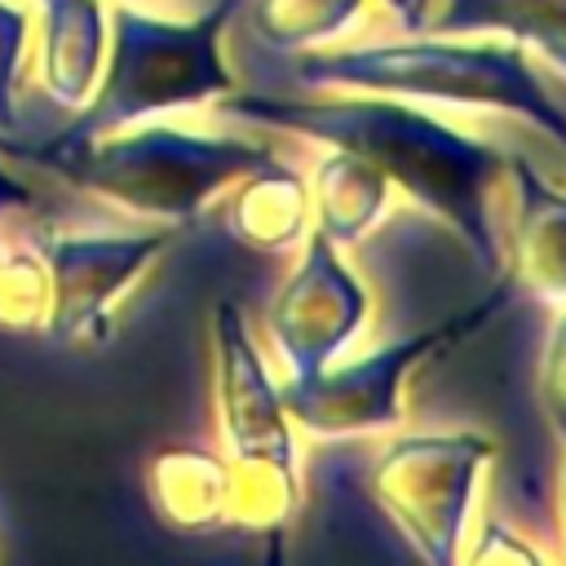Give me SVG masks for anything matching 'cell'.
Listing matches in <instances>:
<instances>
[{
    "instance_id": "obj_3",
    "label": "cell",
    "mask_w": 566,
    "mask_h": 566,
    "mask_svg": "<svg viewBox=\"0 0 566 566\" xmlns=\"http://www.w3.org/2000/svg\"><path fill=\"white\" fill-rule=\"evenodd\" d=\"M239 4L243 0H217L190 22H164L119 4L111 13V66L97 97L53 142L27 146V155L49 159L57 150H75L93 137H106L142 115L226 97L234 80L221 62V31Z\"/></svg>"
},
{
    "instance_id": "obj_1",
    "label": "cell",
    "mask_w": 566,
    "mask_h": 566,
    "mask_svg": "<svg viewBox=\"0 0 566 566\" xmlns=\"http://www.w3.org/2000/svg\"><path fill=\"white\" fill-rule=\"evenodd\" d=\"M221 115L296 133L310 142H327L340 150L363 155L376 164L389 186H402L416 203L438 212L455 226V234L469 243L482 270H500L495 226H491V190L509 172V155L433 119L420 106H407L402 97L385 93H310V97H230L221 102Z\"/></svg>"
},
{
    "instance_id": "obj_7",
    "label": "cell",
    "mask_w": 566,
    "mask_h": 566,
    "mask_svg": "<svg viewBox=\"0 0 566 566\" xmlns=\"http://www.w3.org/2000/svg\"><path fill=\"white\" fill-rule=\"evenodd\" d=\"M367 287L340 261V248L323 230H305V252L292 279L270 305V336L287 363V376H314L345 354L363 332Z\"/></svg>"
},
{
    "instance_id": "obj_20",
    "label": "cell",
    "mask_w": 566,
    "mask_h": 566,
    "mask_svg": "<svg viewBox=\"0 0 566 566\" xmlns=\"http://www.w3.org/2000/svg\"><path fill=\"white\" fill-rule=\"evenodd\" d=\"M22 40H27V13L0 0V128L4 133L18 128V115H13V75H18Z\"/></svg>"
},
{
    "instance_id": "obj_12",
    "label": "cell",
    "mask_w": 566,
    "mask_h": 566,
    "mask_svg": "<svg viewBox=\"0 0 566 566\" xmlns=\"http://www.w3.org/2000/svg\"><path fill=\"white\" fill-rule=\"evenodd\" d=\"M146 491L155 513L177 531H221L230 460L199 447H164L146 464Z\"/></svg>"
},
{
    "instance_id": "obj_8",
    "label": "cell",
    "mask_w": 566,
    "mask_h": 566,
    "mask_svg": "<svg viewBox=\"0 0 566 566\" xmlns=\"http://www.w3.org/2000/svg\"><path fill=\"white\" fill-rule=\"evenodd\" d=\"M168 243V230L146 234H40L35 256L44 261L49 283V318L44 336L53 345H84L106 336V310L111 301L142 274L146 261H155Z\"/></svg>"
},
{
    "instance_id": "obj_11",
    "label": "cell",
    "mask_w": 566,
    "mask_h": 566,
    "mask_svg": "<svg viewBox=\"0 0 566 566\" xmlns=\"http://www.w3.org/2000/svg\"><path fill=\"white\" fill-rule=\"evenodd\" d=\"M221 226L234 243L283 252L305 239L310 226V186L296 168L270 159L234 181V195L221 208Z\"/></svg>"
},
{
    "instance_id": "obj_10",
    "label": "cell",
    "mask_w": 566,
    "mask_h": 566,
    "mask_svg": "<svg viewBox=\"0 0 566 566\" xmlns=\"http://www.w3.org/2000/svg\"><path fill=\"white\" fill-rule=\"evenodd\" d=\"M509 181L517 199L513 217V261H509V296H535L548 305H566V190L548 186L526 159H509Z\"/></svg>"
},
{
    "instance_id": "obj_4",
    "label": "cell",
    "mask_w": 566,
    "mask_h": 566,
    "mask_svg": "<svg viewBox=\"0 0 566 566\" xmlns=\"http://www.w3.org/2000/svg\"><path fill=\"white\" fill-rule=\"evenodd\" d=\"M270 159L274 150L248 137H203V133L155 124L111 142L93 137L40 164L62 168L75 186L119 208L168 217V221H195L217 190H230L239 177H248Z\"/></svg>"
},
{
    "instance_id": "obj_2",
    "label": "cell",
    "mask_w": 566,
    "mask_h": 566,
    "mask_svg": "<svg viewBox=\"0 0 566 566\" xmlns=\"http://www.w3.org/2000/svg\"><path fill=\"white\" fill-rule=\"evenodd\" d=\"M292 84L305 93H385L402 102L491 106L531 119L566 146V111L544 75L513 44H460V40H398L336 53H296Z\"/></svg>"
},
{
    "instance_id": "obj_5",
    "label": "cell",
    "mask_w": 566,
    "mask_h": 566,
    "mask_svg": "<svg viewBox=\"0 0 566 566\" xmlns=\"http://www.w3.org/2000/svg\"><path fill=\"white\" fill-rule=\"evenodd\" d=\"M486 460L491 442L482 433H407L380 451L367 486L416 557L451 566Z\"/></svg>"
},
{
    "instance_id": "obj_6",
    "label": "cell",
    "mask_w": 566,
    "mask_h": 566,
    "mask_svg": "<svg viewBox=\"0 0 566 566\" xmlns=\"http://www.w3.org/2000/svg\"><path fill=\"white\" fill-rule=\"evenodd\" d=\"M495 305H500V296L486 301L473 314H460V318H447L442 327H429V332H416L407 340L380 345V349H371L354 363H327L314 376H287L283 389H279L287 420H296L301 429H310L318 438H349V433H371V429L398 424L407 371L424 354H433L438 345L473 332Z\"/></svg>"
},
{
    "instance_id": "obj_19",
    "label": "cell",
    "mask_w": 566,
    "mask_h": 566,
    "mask_svg": "<svg viewBox=\"0 0 566 566\" xmlns=\"http://www.w3.org/2000/svg\"><path fill=\"white\" fill-rule=\"evenodd\" d=\"M539 402L553 420V429L566 442V305L553 318L548 345H544V363H539Z\"/></svg>"
},
{
    "instance_id": "obj_25",
    "label": "cell",
    "mask_w": 566,
    "mask_h": 566,
    "mask_svg": "<svg viewBox=\"0 0 566 566\" xmlns=\"http://www.w3.org/2000/svg\"><path fill=\"white\" fill-rule=\"evenodd\" d=\"M562 513H566V473H562Z\"/></svg>"
},
{
    "instance_id": "obj_14",
    "label": "cell",
    "mask_w": 566,
    "mask_h": 566,
    "mask_svg": "<svg viewBox=\"0 0 566 566\" xmlns=\"http://www.w3.org/2000/svg\"><path fill=\"white\" fill-rule=\"evenodd\" d=\"M44 4V84L57 102L80 106L102 62V4L97 0H40Z\"/></svg>"
},
{
    "instance_id": "obj_22",
    "label": "cell",
    "mask_w": 566,
    "mask_h": 566,
    "mask_svg": "<svg viewBox=\"0 0 566 566\" xmlns=\"http://www.w3.org/2000/svg\"><path fill=\"white\" fill-rule=\"evenodd\" d=\"M27 203H31V190L18 186V181H9V172L0 168V217L13 212V208H27Z\"/></svg>"
},
{
    "instance_id": "obj_13",
    "label": "cell",
    "mask_w": 566,
    "mask_h": 566,
    "mask_svg": "<svg viewBox=\"0 0 566 566\" xmlns=\"http://www.w3.org/2000/svg\"><path fill=\"white\" fill-rule=\"evenodd\" d=\"M389 203V177L354 150L332 146L314 168V230H323L336 248L358 243Z\"/></svg>"
},
{
    "instance_id": "obj_18",
    "label": "cell",
    "mask_w": 566,
    "mask_h": 566,
    "mask_svg": "<svg viewBox=\"0 0 566 566\" xmlns=\"http://www.w3.org/2000/svg\"><path fill=\"white\" fill-rule=\"evenodd\" d=\"M44 305V274L35 256H4L0 261V327L35 323Z\"/></svg>"
},
{
    "instance_id": "obj_27",
    "label": "cell",
    "mask_w": 566,
    "mask_h": 566,
    "mask_svg": "<svg viewBox=\"0 0 566 566\" xmlns=\"http://www.w3.org/2000/svg\"><path fill=\"white\" fill-rule=\"evenodd\" d=\"M420 4H429V0H420Z\"/></svg>"
},
{
    "instance_id": "obj_23",
    "label": "cell",
    "mask_w": 566,
    "mask_h": 566,
    "mask_svg": "<svg viewBox=\"0 0 566 566\" xmlns=\"http://www.w3.org/2000/svg\"><path fill=\"white\" fill-rule=\"evenodd\" d=\"M385 4H389V9H398V13H402V22H407L411 31H420V27H424V4H420V0H385Z\"/></svg>"
},
{
    "instance_id": "obj_26",
    "label": "cell",
    "mask_w": 566,
    "mask_h": 566,
    "mask_svg": "<svg viewBox=\"0 0 566 566\" xmlns=\"http://www.w3.org/2000/svg\"><path fill=\"white\" fill-rule=\"evenodd\" d=\"M557 102H562V111H566V93H557Z\"/></svg>"
},
{
    "instance_id": "obj_15",
    "label": "cell",
    "mask_w": 566,
    "mask_h": 566,
    "mask_svg": "<svg viewBox=\"0 0 566 566\" xmlns=\"http://www.w3.org/2000/svg\"><path fill=\"white\" fill-rule=\"evenodd\" d=\"M433 35H513L517 44H566V0H442L424 22Z\"/></svg>"
},
{
    "instance_id": "obj_21",
    "label": "cell",
    "mask_w": 566,
    "mask_h": 566,
    "mask_svg": "<svg viewBox=\"0 0 566 566\" xmlns=\"http://www.w3.org/2000/svg\"><path fill=\"white\" fill-rule=\"evenodd\" d=\"M469 562H535V548L522 544L504 522H486L482 539L469 548Z\"/></svg>"
},
{
    "instance_id": "obj_17",
    "label": "cell",
    "mask_w": 566,
    "mask_h": 566,
    "mask_svg": "<svg viewBox=\"0 0 566 566\" xmlns=\"http://www.w3.org/2000/svg\"><path fill=\"white\" fill-rule=\"evenodd\" d=\"M296 509V469L261 460V455H234L230 460V491H226V526L221 531H283Z\"/></svg>"
},
{
    "instance_id": "obj_9",
    "label": "cell",
    "mask_w": 566,
    "mask_h": 566,
    "mask_svg": "<svg viewBox=\"0 0 566 566\" xmlns=\"http://www.w3.org/2000/svg\"><path fill=\"white\" fill-rule=\"evenodd\" d=\"M212 336H217V402H221V424H226L230 451L296 469V442H292L283 398L248 336L239 305H230V301L217 305Z\"/></svg>"
},
{
    "instance_id": "obj_28",
    "label": "cell",
    "mask_w": 566,
    "mask_h": 566,
    "mask_svg": "<svg viewBox=\"0 0 566 566\" xmlns=\"http://www.w3.org/2000/svg\"><path fill=\"white\" fill-rule=\"evenodd\" d=\"M0 261H4V256H0Z\"/></svg>"
},
{
    "instance_id": "obj_16",
    "label": "cell",
    "mask_w": 566,
    "mask_h": 566,
    "mask_svg": "<svg viewBox=\"0 0 566 566\" xmlns=\"http://www.w3.org/2000/svg\"><path fill=\"white\" fill-rule=\"evenodd\" d=\"M367 0H252V31L274 53H314L363 18Z\"/></svg>"
},
{
    "instance_id": "obj_24",
    "label": "cell",
    "mask_w": 566,
    "mask_h": 566,
    "mask_svg": "<svg viewBox=\"0 0 566 566\" xmlns=\"http://www.w3.org/2000/svg\"><path fill=\"white\" fill-rule=\"evenodd\" d=\"M539 57H544V66L557 75V80H566V44H553V49H535Z\"/></svg>"
}]
</instances>
